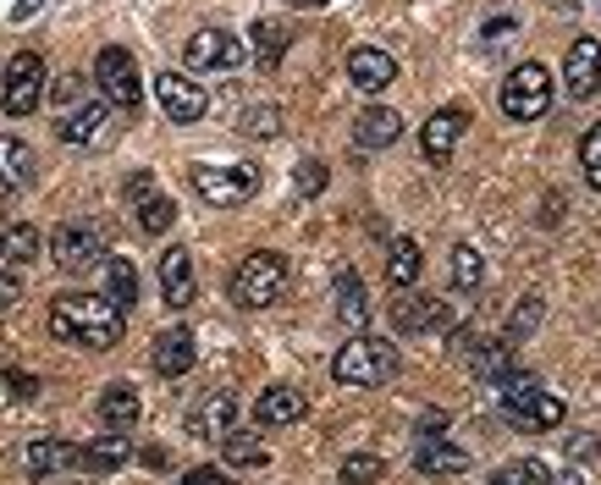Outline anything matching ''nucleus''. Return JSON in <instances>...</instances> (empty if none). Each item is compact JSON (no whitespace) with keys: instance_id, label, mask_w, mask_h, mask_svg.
I'll list each match as a JSON object with an SVG mask.
<instances>
[{"instance_id":"nucleus-1","label":"nucleus","mask_w":601,"mask_h":485,"mask_svg":"<svg viewBox=\"0 0 601 485\" xmlns=\"http://www.w3.org/2000/svg\"><path fill=\"white\" fill-rule=\"evenodd\" d=\"M122 331H128L122 326V309L111 298H100V293H62L51 304V337L56 342H73V348L100 353V348H117Z\"/></svg>"},{"instance_id":"nucleus-2","label":"nucleus","mask_w":601,"mask_h":485,"mask_svg":"<svg viewBox=\"0 0 601 485\" xmlns=\"http://www.w3.org/2000/svg\"><path fill=\"white\" fill-rule=\"evenodd\" d=\"M502 414H507L513 430H557L568 408H562V397H551L529 370H513V375L502 381Z\"/></svg>"},{"instance_id":"nucleus-3","label":"nucleus","mask_w":601,"mask_h":485,"mask_svg":"<svg viewBox=\"0 0 601 485\" xmlns=\"http://www.w3.org/2000/svg\"><path fill=\"white\" fill-rule=\"evenodd\" d=\"M331 375L342 381V386H386L392 375H397V348L386 342V337H348L342 348H337V359H331Z\"/></svg>"},{"instance_id":"nucleus-4","label":"nucleus","mask_w":601,"mask_h":485,"mask_svg":"<svg viewBox=\"0 0 601 485\" xmlns=\"http://www.w3.org/2000/svg\"><path fill=\"white\" fill-rule=\"evenodd\" d=\"M287 287V260L271 249H254L238 271H232V304L238 309H271Z\"/></svg>"},{"instance_id":"nucleus-5","label":"nucleus","mask_w":601,"mask_h":485,"mask_svg":"<svg viewBox=\"0 0 601 485\" xmlns=\"http://www.w3.org/2000/svg\"><path fill=\"white\" fill-rule=\"evenodd\" d=\"M45 100V56L40 51H18L0 67V111L7 117H34Z\"/></svg>"},{"instance_id":"nucleus-6","label":"nucleus","mask_w":601,"mask_h":485,"mask_svg":"<svg viewBox=\"0 0 601 485\" xmlns=\"http://www.w3.org/2000/svg\"><path fill=\"white\" fill-rule=\"evenodd\" d=\"M551 111V73L540 62H518L502 84V117L507 122H540Z\"/></svg>"},{"instance_id":"nucleus-7","label":"nucleus","mask_w":601,"mask_h":485,"mask_svg":"<svg viewBox=\"0 0 601 485\" xmlns=\"http://www.w3.org/2000/svg\"><path fill=\"white\" fill-rule=\"evenodd\" d=\"M95 89H100V100L117 106V111H139V106H144L139 62H133L122 45H106V51L95 56Z\"/></svg>"},{"instance_id":"nucleus-8","label":"nucleus","mask_w":601,"mask_h":485,"mask_svg":"<svg viewBox=\"0 0 601 485\" xmlns=\"http://www.w3.org/2000/svg\"><path fill=\"white\" fill-rule=\"evenodd\" d=\"M51 260L67 271V276H84L95 265H106V232L95 221H67L51 232Z\"/></svg>"},{"instance_id":"nucleus-9","label":"nucleus","mask_w":601,"mask_h":485,"mask_svg":"<svg viewBox=\"0 0 601 485\" xmlns=\"http://www.w3.org/2000/svg\"><path fill=\"white\" fill-rule=\"evenodd\" d=\"M183 67H194V73H238L243 67V40L227 34V29H199L183 45Z\"/></svg>"},{"instance_id":"nucleus-10","label":"nucleus","mask_w":601,"mask_h":485,"mask_svg":"<svg viewBox=\"0 0 601 485\" xmlns=\"http://www.w3.org/2000/svg\"><path fill=\"white\" fill-rule=\"evenodd\" d=\"M194 188L210 205H243L260 188V166L254 161H243V166H194Z\"/></svg>"},{"instance_id":"nucleus-11","label":"nucleus","mask_w":601,"mask_h":485,"mask_svg":"<svg viewBox=\"0 0 601 485\" xmlns=\"http://www.w3.org/2000/svg\"><path fill=\"white\" fill-rule=\"evenodd\" d=\"M392 326L397 331H447L452 326V309L441 304V298H430V293H419V287H397V298H392Z\"/></svg>"},{"instance_id":"nucleus-12","label":"nucleus","mask_w":601,"mask_h":485,"mask_svg":"<svg viewBox=\"0 0 601 485\" xmlns=\"http://www.w3.org/2000/svg\"><path fill=\"white\" fill-rule=\"evenodd\" d=\"M155 100H161V111H166L172 122H183V128L210 111V95H205L194 78H183V73H161V78H155Z\"/></svg>"},{"instance_id":"nucleus-13","label":"nucleus","mask_w":601,"mask_h":485,"mask_svg":"<svg viewBox=\"0 0 601 485\" xmlns=\"http://www.w3.org/2000/svg\"><path fill=\"white\" fill-rule=\"evenodd\" d=\"M562 89H568L573 100L601 95V40H573V45H568V62H562Z\"/></svg>"},{"instance_id":"nucleus-14","label":"nucleus","mask_w":601,"mask_h":485,"mask_svg":"<svg viewBox=\"0 0 601 485\" xmlns=\"http://www.w3.org/2000/svg\"><path fill=\"white\" fill-rule=\"evenodd\" d=\"M463 128H469V111H463V106H441V111L419 128V150H425V161H436V166H441V161L458 150Z\"/></svg>"},{"instance_id":"nucleus-15","label":"nucleus","mask_w":601,"mask_h":485,"mask_svg":"<svg viewBox=\"0 0 601 485\" xmlns=\"http://www.w3.org/2000/svg\"><path fill=\"white\" fill-rule=\"evenodd\" d=\"M106 122H111V106L106 100H84V106H73L62 122H56V139L62 144H100L106 139Z\"/></svg>"},{"instance_id":"nucleus-16","label":"nucleus","mask_w":601,"mask_h":485,"mask_svg":"<svg viewBox=\"0 0 601 485\" xmlns=\"http://www.w3.org/2000/svg\"><path fill=\"white\" fill-rule=\"evenodd\" d=\"M194 359H199V342H194V331L172 326V331H161V337H155V375L177 381V375H188V370H194Z\"/></svg>"},{"instance_id":"nucleus-17","label":"nucleus","mask_w":601,"mask_h":485,"mask_svg":"<svg viewBox=\"0 0 601 485\" xmlns=\"http://www.w3.org/2000/svg\"><path fill=\"white\" fill-rule=\"evenodd\" d=\"M188 430H194L199 441H216V447H221V436H227V430H238V397H232V392H216V397H205V403L194 408Z\"/></svg>"},{"instance_id":"nucleus-18","label":"nucleus","mask_w":601,"mask_h":485,"mask_svg":"<svg viewBox=\"0 0 601 485\" xmlns=\"http://www.w3.org/2000/svg\"><path fill=\"white\" fill-rule=\"evenodd\" d=\"M348 78H353V89L381 95V89L397 78V62H392L386 51H375V45H359V51L348 56Z\"/></svg>"},{"instance_id":"nucleus-19","label":"nucleus","mask_w":601,"mask_h":485,"mask_svg":"<svg viewBox=\"0 0 601 485\" xmlns=\"http://www.w3.org/2000/svg\"><path fill=\"white\" fill-rule=\"evenodd\" d=\"M397 139H403V117L392 106H364L359 111V122H353V144L359 150H386Z\"/></svg>"},{"instance_id":"nucleus-20","label":"nucleus","mask_w":601,"mask_h":485,"mask_svg":"<svg viewBox=\"0 0 601 485\" xmlns=\"http://www.w3.org/2000/svg\"><path fill=\"white\" fill-rule=\"evenodd\" d=\"M161 298H166V309H188L194 304V260H188V249H166L161 254Z\"/></svg>"},{"instance_id":"nucleus-21","label":"nucleus","mask_w":601,"mask_h":485,"mask_svg":"<svg viewBox=\"0 0 601 485\" xmlns=\"http://www.w3.org/2000/svg\"><path fill=\"white\" fill-rule=\"evenodd\" d=\"M23 469H29L34 480H51V474H62V469H78V447H73V441H56V436H40V441L23 447Z\"/></svg>"},{"instance_id":"nucleus-22","label":"nucleus","mask_w":601,"mask_h":485,"mask_svg":"<svg viewBox=\"0 0 601 485\" xmlns=\"http://www.w3.org/2000/svg\"><path fill=\"white\" fill-rule=\"evenodd\" d=\"M309 414V397L298 386H265L260 403H254V419L260 425H298Z\"/></svg>"},{"instance_id":"nucleus-23","label":"nucleus","mask_w":601,"mask_h":485,"mask_svg":"<svg viewBox=\"0 0 601 485\" xmlns=\"http://www.w3.org/2000/svg\"><path fill=\"white\" fill-rule=\"evenodd\" d=\"M139 414H144V408H139V392H133L128 381H117V386L100 392V425H106L111 436H128V430L139 425Z\"/></svg>"},{"instance_id":"nucleus-24","label":"nucleus","mask_w":601,"mask_h":485,"mask_svg":"<svg viewBox=\"0 0 601 485\" xmlns=\"http://www.w3.org/2000/svg\"><path fill=\"white\" fill-rule=\"evenodd\" d=\"M337 320H342V331H364V320H370V293H364V282H359V271H337Z\"/></svg>"},{"instance_id":"nucleus-25","label":"nucleus","mask_w":601,"mask_h":485,"mask_svg":"<svg viewBox=\"0 0 601 485\" xmlns=\"http://www.w3.org/2000/svg\"><path fill=\"white\" fill-rule=\"evenodd\" d=\"M414 469L419 474H458V469H469V452L441 441V436H419L414 441Z\"/></svg>"},{"instance_id":"nucleus-26","label":"nucleus","mask_w":601,"mask_h":485,"mask_svg":"<svg viewBox=\"0 0 601 485\" xmlns=\"http://www.w3.org/2000/svg\"><path fill=\"white\" fill-rule=\"evenodd\" d=\"M133 458V447H128V436H100V441H89V447H78V469H89V474H117L122 463Z\"/></svg>"},{"instance_id":"nucleus-27","label":"nucleus","mask_w":601,"mask_h":485,"mask_svg":"<svg viewBox=\"0 0 601 485\" xmlns=\"http://www.w3.org/2000/svg\"><path fill=\"white\" fill-rule=\"evenodd\" d=\"M100 298H111L117 309H133L139 304V265L122 254H106V293Z\"/></svg>"},{"instance_id":"nucleus-28","label":"nucleus","mask_w":601,"mask_h":485,"mask_svg":"<svg viewBox=\"0 0 601 485\" xmlns=\"http://www.w3.org/2000/svg\"><path fill=\"white\" fill-rule=\"evenodd\" d=\"M469 370H474V381H507L513 348L507 342H469Z\"/></svg>"},{"instance_id":"nucleus-29","label":"nucleus","mask_w":601,"mask_h":485,"mask_svg":"<svg viewBox=\"0 0 601 485\" xmlns=\"http://www.w3.org/2000/svg\"><path fill=\"white\" fill-rule=\"evenodd\" d=\"M419 271H425V249L414 238H397L392 243V260H386V282L392 287H419Z\"/></svg>"},{"instance_id":"nucleus-30","label":"nucleus","mask_w":601,"mask_h":485,"mask_svg":"<svg viewBox=\"0 0 601 485\" xmlns=\"http://www.w3.org/2000/svg\"><path fill=\"white\" fill-rule=\"evenodd\" d=\"M221 458H227L232 469H265V463H271V452H265V441H260L254 430H227V436H221Z\"/></svg>"},{"instance_id":"nucleus-31","label":"nucleus","mask_w":601,"mask_h":485,"mask_svg":"<svg viewBox=\"0 0 601 485\" xmlns=\"http://www.w3.org/2000/svg\"><path fill=\"white\" fill-rule=\"evenodd\" d=\"M34 183V150L23 139H0V188Z\"/></svg>"},{"instance_id":"nucleus-32","label":"nucleus","mask_w":601,"mask_h":485,"mask_svg":"<svg viewBox=\"0 0 601 485\" xmlns=\"http://www.w3.org/2000/svg\"><path fill=\"white\" fill-rule=\"evenodd\" d=\"M40 249H45V238H40V227H29V221H18V227L0 232V260H7V265H29V260H40Z\"/></svg>"},{"instance_id":"nucleus-33","label":"nucleus","mask_w":601,"mask_h":485,"mask_svg":"<svg viewBox=\"0 0 601 485\" xmlns=\"http://www.w3.org/2000/svg\"><path fill=\"white\" fill-rule=\"evenodd\" d=\"M254 67L260 73H276L282 67V51H287V29L282 23H254Z\"/></svg>"},{"instance_id":"nucleus-34","label":"nucleus","mask_w":601,"mask_h":485,"mask_svg":"<svg viewBox=\"0 0 601 485\" xmlns=\"http://www.w3.org/2000/svg\"><path fill=\"white\" fill-rule=\"evenodd\" d=\"M172 221H177V205H172L166 194H150V199H139V227H144L150 238L172 232Z\"/></svg>"},{"instance_id":"nucleus-35","label":"nucleus","mask_w":601,"mask_h":485,"mask_svg":"<svg viewBox=\"0 0 601 485\" xmlns=\"http://www.w3.org/2000/svg\"><path fill=\"white\" fill-rule=\"evenodd\" d=\"M551 474H546V463L540 458H518V463H507V469H496L485 485H546Z\"/></svg>"},{"instance_id":"nucleus-36","label":"nucleus","mask_w":601,"mask_h":485,"mask_svg":"<svg viewBox=\"0 0 601 485\" xmlns=\"http://www.w3.org/2000/svg\"><path fill=\"white\" fill-rule=\"evenodd\" d=\"M238 128H243L249 139H276V133H282V111H276V106H249V111L238 117Z\"/></svg>"},{"instance_id":"nucleus-37","label":"nucleus","mask_w":601,"mask_h":485,"mask_svg":"<svg viewBox=\"0 0 601 485\" xmlns=\"http://www.w3.org/2000/svg\"><path fill=\"white\" fill-rule=\"evenodd\" d=\"M540 309H546V304H540V293H529V298L518 304V315L507 320V337H502V342H507V348H513V342H524V337L540 326Z\"/></svg>"},{"instance_id":"nucleus-38","label":"nucleus","mask_w":601,"mask_h":485,"mask_svg":"<svg viewBox=\"0 0 601 485\" xmlns=\"http://www.w3.org/2000/svg\"><path fill=\"white\" fill-rule=\"evenodd\" d=\"M579 172H584V183L601 194V122L579 139Z\"/></svg>"},{"instance_id":"nucleus-39","label":"nucleus","mask_w":601,"mask_h":485,"mask_svg":"<svg viewBox=\"0 0 601 485\" xmlns=\"http://www.w3.org/2000/svg\"><path fill=\"white\" fill-rule=\"evenodd\" d=\"M480 271H485V265H480V254H474L469 243H458V249H452V287H463V293H469V287H480Z\"/></svg>"},{"instance_id":"nucleus-40","label":"nucleus","mask_w":601,"mask_h":485,"mask_svg":"<svg viewBox=\"0 0 601 485\" xmlns=\"http://www.w3.org/2000/svg\"><path fill=\"white\" fill-rule=\"evenodd\" d=\"M381 469H386V463H381L375 452H353V458H342V480H348V485H375Z\"/></svg>"},{"instance_id":"nucleus-41","label":"nucleus","mask_w":601,"mask_h":485,"mask_svg":"<svg viewBox=\"0 0 601 485\" xmlns=\"http://www.w3.org/2000/svg\"><path fill=\"white\" fill-rule=\"evenodd\" d=\"M293 183H298V199H315L326 188V166L320 161H298V177Z\"/></svg>"},{"instance_id":"nucleus-42","label":"nucleus","mask_w":601,"mask_h":485,"mask_svg":"<svg viewBox=\"0 0 601 485\" xmlns=\"http://www.w3.org/2000/svg\"><path fill=\"white\" fill-rule=\"evenodd\" d=\"M78 95H84V78H56V89H51V100H56L62 111H73Z\"/></svg>"},{"instance_id":"nucleus-43","label":"nucleus","mask_w":601,"mask_h":485,"mask_svg":"<svg viewBox=\"0 0 601 485\" xmlns=\"http://www.w3.org/2000/svg\"><path fill=\"white\" fill-rule=\"evenodd\" d=\"M419 436H447V408H425L419 414Z\"/></svg>"},{"instance_id":"nucleus-44","label":"nucleus","mask_w":601,"mask_h":485,"mask_svg":"<svg viewBox=\"0 0 601 485\" xmlns=\"http://www.w3.org/2000/svg\"><path fill=\"white\" fill-rule=\"evenodd\" d=\"M595 452H601L595 436H573V441H568V463H584V458H595Z\"/></svg>"},{"instance_id":"nucleus-45","label":"nucleus","mask_w":601,"mask_h":485,"mask_svg":"<svg viewBox=\"0 0 601 485\" xmlns=\"http://www.w3.org/2000/svg\"><path fill=\"white\" fill-rule=\"evenodd\" d=\"M139 463H144L150 474H166V469H172V452H166V447H144V452H139Z\"/></svg>"},{"instance_id":"nucleus-46","label":"nucleus","mask_w":601,"mask_h":485,"mask_svg":"<svg viewBox=\"0 0 601 485\" xmlns=\"http://www.w3.org/2000/svg\"><path fill=\"white\" fill-rule=\"evenodd\" d=\"M183 485H232V474L227 469H188Z\"/></svg>"},{"instance_id":"nucleus-47","label":"nucleus","mask_w":601,"mask_h":485,"mask_svg":"<svg viewBox=\"0 0 601 485\" xmlns=\"http://www.w3.org/2000/svg\"><path fill=\"white\" fill-rule=\"evenodd\" d=\"M23 298V282H18V271H0V309L7 304H18Z\"/></svg>"},{"instance_id":"nucleus-48","label":"nucleus","mask_w":601,"mask_h":485,"mask_svg":"<svg viewBox=\"0 0 601 485\" xmlns=\"http://www.w3.org/2000/svg\"><path fill=\"white\" fill-rule=\"evenodd\" d=\"M7 386H12L18 397H34V392H40V381H34L29 370H7Z\"/></svg>"},{"instance_id":"nucleus-49","label":"nucleus","mask_w":601,"mask_h":485,"mask_svg":"<svg viewBox=\"0 0 601 485\" xmlns=\"http://www.w3.org/2000/svg\"><path fill=\"white\" fill-rule=\"evenodd\" d=\"M45 7H51V0H18V7H12V23H34Z\"/></svg>"},{"instance_id":"nucleus-50","label":"nucleus","mask_w":601,"mask_h":485,"mask_svg":"<svg viewBox=\"0 0 601 485\" xmlns=\"http://www.w3.org/2000/svg\"><path fill=\"white\" fill-rule=\"evenodd\" d=\"M513 29H518V23H513V18H491V23H485V34H480V40H485V45H496V40H507V34H513Z\"/></svg>"},{"instance_id":"nucleus-51","label":"nucleus","mask_w":601,"mask_h":485,"mask_svg":"<svg viewBox=\"0 0 601 485\" xmlns=\"http://www.w3.org/2000/svg\"><path fill=\"white\" fill-rule=\"evenodd\" d=\"M150 194H155V177H150V172L128 177V199H133V205H139V199H150Z\"/></svg>"},{"instance_id":"nucleus-52","label":"nucleus","mask_w":601,"mask_h":485,"mask_svg":"<svg viewBox=\"0 0 601 485\" xmlns=\"http://www.w3.org/2000/svg\"><path fill=\"white\" fill-rule=\"evenodd\" d=\"M546 485H584L579 474H557V480H546Z\"/></svg>"},{"instance_id":"nucleus-53","label":"nucleus","mask_w":601,"mask_h":485,"mask_svg":"<svg viewBox=\"0 0 601 485\" xmlns=\"http://www.w3.org/2000/svg\"><path fill=\"white\" fill-rule=\"evenodd\" d=\"M287 7H326V0H287Z\"/></svg>"}]
</instances>
